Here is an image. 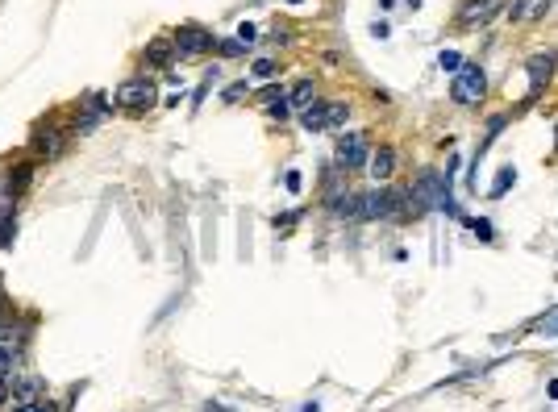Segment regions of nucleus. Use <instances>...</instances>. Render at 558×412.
<instances>
[{"instance_id": "nucleus-1", "label": "nucleus", "mask_w": 558, "mask_h": 412, "mask_svg": "<svg viewBox=\"0 0 558 412\" xmlns=\"http://www.w3.org/2000/svg\"><path fill=\"white\" fill-rule=\"evenodd\" d=\"M409 204H417V213H450L459 217V204L450 196V171H421L413 179V192H409Z\"/></svg>"}, {"instance_id": "nucleus-2", "label": "nucleus", "mask_w": 558, "mask_h": 412, "mask_svg": "<svg viewBox=\"0 0 558 412\" xmlns=\"http://www.w3.org/2000/svg\"><path fill=\"white\" fill-rule=\"evenodd\" d=\"M450 96H454V105H463V109H475L479 100L487 96V75L479 63H463L459 71H454L450 79Z\"/></svg>"}, {"instance_id": "nucleus-3", "label": "nucleus", "mask_w": 558, "mask_h": 412, "mask_svg": "<svg viewBox=\"0 0 558 412\" xmlns=\"http://www.w3.org/2000/svg\"><path fill=\"white\" fill-rule=\"evenodd\" d=\"M117 105L129 109V113L150 109V105H155V83H150L146 75H142V79H125V83L117 88Z\"/></svg>"}, {"instance_id": "nucleus-4", "label": "nucleus", "mask_w": 558, "mask_h": 412, "mask_svg": "<svg viewBox=\"0 0 558 412\" xmlns=\"http://www.w3.org/2000/svg\"><path fill=\"white\" fill-rule=\"evenodd\" d=\"M217 38L209 29H200V25H179L175 29V55L179 59H192V55H205V50H213Z\"/></svg>"}, {"instance_id": "nucleus-5", "label": "nucleus", "mask_w": 558, "mask_h": 412, "mask_svg": "<svg viewBox=\"0 0 558 412\" xmlns=\"http://www.w3.org/2000/svg\"><path fill=\"white\" fill-rule=\"evenodd\" d=\"M333 154H338V167H346V171L363 167L367 163V138L363 133H342L338 146H333Z\"/></svg>"}, {"instance_id": "nucleus-6", "label": "nucleus", "mask_w": 558, "mask_h": 412, "mask_svg": "<svg viewBox=\"0 0 558 412\" xmlns=\"http://www.w3.org/2000/svg\"><path fill=\"white\" fill-rule=\"evenodd\" d=\"M492 17H496V0H467L463 13H459V25L475 29V25H487Z\"/></svg>"}, {"instance_id": "nucleus-7", "label": "nucleus", "mask_w": 558, "mask_h": 412, "mask_svg": "<svg viewBox=\"0 0 558 412\" xmlns=\"http://www.w3.org/2000/svg\"><path fill=\"white\" fill-rule=\"evenodd\" d=\"M554 67H558V59L554 55H533L529 63H525V71H529V79H533V96L542 92V83L554 75Z\"/></svg>"}, {"instance_id": "nucleus-8", "label": "nucleus", "mask_w": 558, "mask_h": 412, "mask_svg": "<svg viewBox=\"0 0 558 412\" xmlns=\"http://www.w3.org/2000/svg\"><path fill=\"white\" fill-rule=\"evenodd\" d=\"M392 171H396V150H392V146H379V150L371 154V175H375V183H388Z\"/></svg>"}, {"instance_id": "nucleus-9", "label": "nucleus", "mask_w": 558, "mask_h": 412, "mask_svg": "<svg viewBox=\"0 0 558 412\" xmlns=\"http://www.w3.org/2000/svg\"><path fill=\"white\" fill-rule=\"evenodd\" d=\"M105 117H109V100L96 92V96L88 100V113H84V121H75V129H79V133H88V129H96Z\"/></svg>"}, {"instance_id": "nucleus-10", "label": "nucleus", "mask_w": 558, "mask_h": 412, "mask_svg": "<svg viewBox=\"0 0 558 412\" xmlns=\"http://www.w3.org/2000/svg\"><path fill=\"white\" fill-rule=\"evenodd\" d=\"M300 125L304 129H325L329 125V105L325 100H313L309 109H300Z\"/></svg>"}, {"instance_id": "nucleus-11", "label": "nucleus", "mask_w": 558, "mask_h": 412, "mask_svg": "<svg viewBox=\"0 0 558 412\" xmlns=\"http://www.w3.org/2000/svg\"><path fill=\"white\" fill-rule=\"evenodd\" d=\"M171 55H175V42H171V38H155V42L146 46V63H150V67H167Z\"/></svg>"}, {"instance_id": "nucleus-12", "label": "nucleus", "mask_w": 558, "mask_h": 412, "mask_svg": "<svg viewBox=\"0 0 558 412\" xmlns=\"http://www.w3.org/2000/svg\"><path fill=\"white\" fill-rule=\"evenodd\" d=\"M38 391H42V379H38V375H17V379H13V396H17L21 404H34Z\"/></svg>"}, {"instance_id": "nucleus-13", "label": "nucleus", "mask_w": 558, "mask_h": 412, "mask_svg": "<svg viewBox=\"0 0 558 412\" xmlns=\"http://www.w3.org/2000/svg\"><path fill=\"white\" fill-rule=\"evenodd\" d=\"M288 100H292V109H309L313 100H317V88H313V79H300V83L292 88V96H288Z\"/></svg>"}, {"instance_id": "nucleus-14", "label": "nucleus", "mask_w": 558, "mask_h": 412, "mask_svg": "<svg viewBox=\"0 0 558 412\" xmlns=\"http://www.w3.org/2000/svg\"><path fill=\"white\" fill-rule=\"evenodd\" d=\"M29 175H34V163H17L13 171H9V179H5V188L17 196V192H25L29 188Z\"/></svg>"}, {"instance_id": "nucleus-15", "label": "nucleus", "mask_w": 558, "mask_h": 412, "mask_svg": "<svg viewBox=\"0 0 558 412\" xmlns=\"http://www.w3.org/2000/svg\"><path fill=\"white\" fill-rule=\"evenodd\" d=\"M59 146H63V133H55V129H46V133H38V138H34V150H38V154H46V159H55Z\"/></svg>"}, {"instance_id": "nucleus-16", "label": "nucleus", "mask_w": 558, "mask_h": 412, "mask_svg": "<svg viewBox=\"0 0 558 412\" xmlns=\"http://www.w3.org/2000/svg\"><path fill=\"white\" fill-rule=\"evenodd\" d=\"M513 183H517V167H500V179L492 183V200H500V196L509 192Z\"/></svg>"}, {"instance_id": "nucleus-17", "label": "nucleus", "mask_w": 558, "mask_h": 412, "mask_svg": "<svg viewBox=\"0 0 558 412\" xmlns=\"http://www.w3.org/2000/svg\"><path fill=\"white\" fill-rule=\"evenodd\" d=\"M217 50H221V55H225V59H238V55H246V50H250V46H246L242 38H221V42H217Z\"/></svg>"}, {"instance_id": "nucleus-18", "label": "nucleus", "mask_w": 558, "mask_h": 412, "mask_svg": "<svg viewBox=\"0 0 558 412\" xmlns=\"http://www.w3.org/2000/svg\"><path fill=\"white\" fill-rule=\"evenodd\" d=\"M13 371V342L0 333V375H9Z\"/></svg>"}, {"instance_id": "nucleus-19", "label": "nucleus", "mask_w": 558, "mask_h": 412, "mask_svg": "<svg viewBox=\"0 0 558 412\" xmlns=\"http://www.w3.org/2000/svg\"><path fill=\"white\" fill-rule=\"evenodd\" d=\"M13 237H17V221L0 217V250H9V246H13Z\"/></svg>"}, {"instance_id": "nucleus-20", "label": "nucleus", "mask_w": 558, "mask_h": 412, "mask_svg": "<svg viewBox=\"0 0 558 412\" xmlns=\"http://www.w3.org/2000/svg\"><path fill=\"white\" fill-rule=\"evenodd\" d=\"M437 63H442V71H459V67H463V55H459V50H442Z\"/></svg>"}, {"instance_id": "nucleus-21", "label": "nucleus", "mask_w": 558, "mask_h": 412, "mask_svg": "<svg viewBox=\"0 0 558 412\" xmlns=\"http://www.w3.org/2000/svg\"><path fill=\"white\" fill-rule=\"evenodd\" d=\"M537 333H542V337H558V308H554L550 317H542V321H537Z\"/></svg>"}, {"instance_id": "nucleus-22", "label": "nucleus", "mask_w": 558, "mask_h": 412, "mask_svg": "<svg viewBox=\"0 0 558 412\" xmlns=\"http://www.w3.org/2000/svg\"><path fill=\"white\" fill-rule=\"evenodd\" d=\"M267 113H271L275 121H288V117H292V100H288V96H283V100H275V105H267Z\"/></svg>"}, {"instance_id": "nucleus-23", "label": "nucleus", "mask_w": 558, "mask_h": 412, "mask_svg": "<svg viewBox=\"0 0 558 412\" xmlns=\"http://www.w3.org/2000/svg\"><path fill=\"white\" fill-rule=\"evenodd\" d=\"M246 92H250V88H246V79H238V83H229V88L221 92V100H225V105H233V100H242Z\"/></svg>"}, {"instance_id": "nucleus-24", "label": "nucleus", "mask_w": 558, "mask_h": 412, "mask_svg": "<svg viewBox=\"0 0 558 412\" xmlns=\"http://www.w3.org/2000/svg\"><path fill=\"white\" fill-rule=\"evenodd\" d=\"M346 117H350V105L333 100V105H329V125H346Z\"/></svg>"}, {"instance_id": "nucleus-25", "label": "nucleus", "mask_w": 558, "mask_h": 412, "mask_svg": "<svg viewBox=\"0 0 558 412\" xmlns=\"http://www.w3.org/2000/svg\"><path fill=\"white\" fill-rule=\"evenodd\" d=\"M537 5V0H513V5H509V17L513 21H521V17H529V9Z\"/></svg>"}, {"instance_id": "nucleus-26", "label": "nucleus", "mask_w": 558, "mask_h": 412, "mask_svg": "<svg viewBox=\"0 0 558 412\" xmlns=\"http://www.w3.org/2000/svg\"><path fill=\"white\" fill-rule=\"evenodd\" d=\"M259 100H263V105H275V100H283V88H279V83H267V88L259 92Z\"/></svg>"}, {"instance_id": "nucleus-27", "label": "nucleus", "mask_w": 558, "mask_h": 412, "mask_svg": "<svg viewBox=\"0 0 558 412\" xmlns=\"http://www.w3.org/2000/svg\"><path fill=\"white\" fill-rule=\"evenodd\" d=\"M250 71H255L259 79H267V75H275V63H271V59H255V67H250Z\"/></svg>"}, {"instance_id": "nucleus-28", "label": "nucleus", "mask_w": 558, "mask_h": 412, "mask_svg": "<svg viewBox=\"0 0 558 412\" xmlns=\"http://www.w3.org/2000/svg\"><path fill=\"white\" fill-rule=\"evenodd\" d=\"M255 34H259V29H255V25H250V21H246V25H238V38H242L246 46H255Z\"/></svg>"}, {"instance_id": "nucleus-29", "label": "nucleus", "mask_w": 558, "mask_h": 412, "mask_svg": "<svg viewBox=\"0 0 558 412\" xmlns=\"http://www.w3.org/2000/svg\"><path fill=\"white\" fill-rule=\"evenodd\" d=\"M283 183H288V192H300V188H304V179H300V171H288V179H283Z\"/></svg>"}, {"instance_id": "nucleus-30", "label": "nucleus", "mask_w": 558, "mask_h": 412, "mask_svg": "<svg viewBox=\"0 0 558 412\" xmlns=\"http://www.w3.org/2000/svg\"><path fill=\"white\" fill-rule=\"evenodd\" d=\"M467 225H471L479 237H487V242H492V225H487V221H467Z\"/></svg>"}, {"instance_id": "nucleus-31", "label": "nucleus", "mask_w": 558, "mask_h": 412, "mask_svg": "<svg viewBox=\"0 0 558 412\" xmlns=\"http://www.w3.org/2000/svg\"><path fill=\"white\" fill-rule=\"evenodd\" d=\"M34 412H59V404H50V400H34Z\"/></svg>"}, {"instance_id": "nucleus-32", "label": "nucleus", "mask_w": 558, "mask_h": 412, "mask_svg": "<svg viewBox=\"0 0 558 412\" xmlns=\"http://www.w3.org/2000/svg\"><path fill=\"white\" fill-rule=\"evenodd\" d=\"M371 34H375V38H388L392 29H388V21H371Z\"/></svg>"}, {"instance_id": "nucleus-33", "label": "nucleus", "mask_w": 558, "mask_h": 412, "mask_svg": "<svg viewBox=\"0 0 558 412\" xmlns=\"http://www.w3.org/2000/svg\"><path fill=\"white\" fill-rule=\"evenodd\" d=\"M300 412H321V404H317V400H304V404H300Z\"/></svg>"}, {"instance_id": "nucleus-34", "label": "nucleus", "mask_w": 558, "mask_h": 412, "mask_svg": "<svg viewBox=\"0 0 558 412\" xmlns=\"http://www.w3.org/2000/svg\"><path fill=\"white\" fill-rule=\"evenodd\" d=\"M13 412H34V404H21V400H17V404H13Z\"/></svg>"}, {"instance_id": "nucleus-35", "label": "nucleus", "mask_w": 558, "mask_h": 412, "mask_svg": "<svg viewBox=\"0 0 558 412\" xmlns=\"http://www.w3.org/2000/svg\"><path fill=\"white\" fill-rule=\"evenodd\" d=\"M288 5H300V0H288Z\"/></svg>"}]
</instances>
